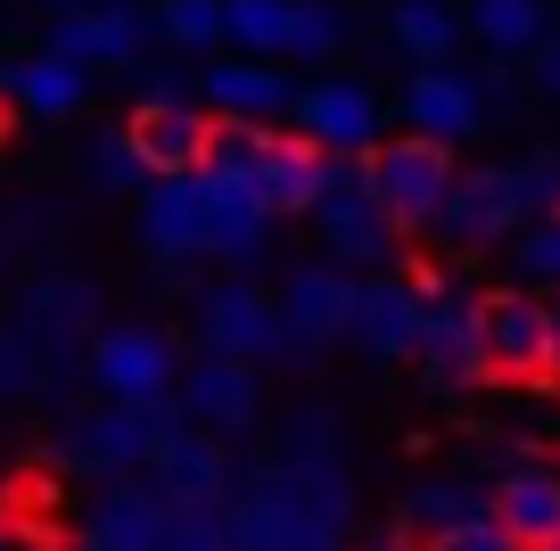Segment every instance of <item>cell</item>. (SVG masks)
<instances>
[{
    "mask_svg": "<svg viewBox=\"0 0 560 551\" xmlns=\"http://www.w3.org/2000/svg\"><path fill=\"white\" fill-rule=\"evenodd\" d=\"M347 338L380 362H404L420 354V289L412 280H354V321Z\"/></svg>",
    "mask_w": 560,
    "mask_h": 551,
    "instance_id": "22",
    "label": "cell"
},
{
    "mask_svg": "<svg viewBox=\"0 0 560 551\" xmlns=\"http://www.w3.org/2000/svg\"><path fill=\"white\" fill-rule=\"evenodd\" d=\"M404 518H412L420 535H454V527H470V518H494V494H478V485H462V478H420L412 494H404Z\"/></svg>",
    "mask_w": 560,
    "mask_h": 551,
    "instance_id": "26",
    "label": "cell"
},
{
    "mask_svg": "<svg viewBox=\"0 0 560 551\" xmlns=\"http://www.w3.org/2000/svg\"><path fill=\"white\" fill-rule=\"evenodd\" d=\"M149 42H165L149 0H91V9H67V17L50 25L42 50L74 58L83 74H140L149 67Z\"/></svg>",
    "mask_w": 560,
    "mask_h": 551,
    "instance_id": "3",
    "label": "cell"
},
{
    "mask_svg": "<svg viewBox=\"0 0 560 551\" xmlns=\"http://www.w3.org/2000/svg\"><path fill=\"white\" fill-rule=\"evenodd\" d=\"M149 478H158V485H165L174 502H231V494H240V469H231L223 436H198L190 420H182V429H174V436L158 445Z\"/></svg>",
    "mask_w": 560,
    "mask_h": 551,
    "instance_id": "21",
    "label": "cell"
},
{
    "mask_svg": "<svg viewBox=\"0 0 560 551\" xmlns=\"http://www.w3.org/2000/svg\"><path fill=\"white\" fill-rule=\"evenodd\" d=\"M470 42H487V58H536L552 34V0H470Z\"/></svg>",
    "mask_w": 560,
    "mask_h": 551,
    "instance_id": "24",
    "label": "cell"
},
{
    "mask_svg": "<svg viewBox=\"0 0 560 551\" xmlns=\"http://www.w3.org/2000/svg\"><path fill=\"white\" fill-rule=\"evenodd\" d=\"M91 321H100V289H91V280L50 272V280H34V289H25L18 329L34 338V354L50 362V387L67 379V362H83V354H91Z\"/></svg>",
    "mask_w": 560,
    "mask_h": 551,
    "instance_id": "7",
    "label": "cell"
},
{
    "mask_svg": "<svg viewBox=\"0 0 560 551\" xmlns=\"http://www.w3.org/2000/svg\"><path fill=\"white\" fill-rule=\"evenodd\" d=\"M462 34H470V25L454 17V0H396V9H387V42H396L412 67H445V58L462 50Z\"/></svg>",
    "mask_w": 560,
    "mask_h": 551,
    "instance_id": "25",
    "label": "cell"
},
{
    "mask_svg": "<svg viewBox=\"0 0 560 551\" xmlns=\"http://www.w3.org/2000/svg\"><path fill=\"white\" fill-rule=\"evenodd\" d=\"M0 107H9V99H0ZM0 132H9V116H0Z\"/></svg>",
    "mask_w": 560,
    "mask_h": 551,
    "instance_id": "39",
    "label": "cell"
},
{
    "mask_svg": "<svg viewBox=\"0 0 560 551\" xmlns=\"http://www.w3.org/2000/svg\"><path fill=\"white\" fill-rule=\"evenodd\" d=\"M429 551H520L494 518H470V527H454V535H429Z\"/></svg>",
    "mask_w": 560,
    "mask_h": 551,
    "instance_id": "34",
    "label": "cell"
},
{
    "mask_svg": "<svg viewBox=\"0 0 560 551\" xmlns=\"http://www.w3.org/2000/svg\"><path fill=\"white\" fill-rule=\"evenodd\" d=\"M190 329H198V354L280 362V296H264L256 280H214V289H198Z\"/></svg>",
    "mask_w": 560,
    "mask_h": 551,
    "instance_id": "6",
    "label": "cell"
},
{
    "mask_svg": "<svg viewBox=\"0 0 560 551\" xmlns=\"http://www.w3.org/2000/svg\"><path fill=\"white\" fill-rule=\"evenodd\" d=\"M363 551H420V543H412V535H404V527H387V535H371Z\"/></svg>",
    "mask_w": 560,
    "mask_h": 551,
    "instance_id": "37",
    "label": "cell"
},
{
    "mask_svg": "<svg viewBox=\"0 0 560 551\" xmlns=\"http://www.w3.org/2000/svg\"><path fill=\"white\" fill-rule=\"evenodd\" d=\"M552 551H560V543H552Z\"/></svg>",
    "mask_w": 560,
    "mask_h": 551,
    "instance_id": "42",
    "label": "cell"
},
{
    "mask_svg": "<svg viewBox=\"0 0 560 551\" xmlns=\"http://www.w3.org/2000/svg\"><path fill=\"white\" fill-rule=\"evenodd\" d=\"M0 551H18V543H0Z\"/></svg>",
    "mask_w": 560,
    "mask_h": 551,
    "instance_id": "41",
    "label": "cell"
},
{
    "mask_svg": "<svg viewBox=\"0 0 560 551\" xmlns=\"http://www.w3.org/2000/svg\"><path fill=\"white\" fill-rule=\"evenodd\" d=\"M420 387L429 396H462V387L487 379V354H478V296L438 280V289H420Z\"/></svg>",
    "mask_w": 560,
    "mask_h": 551,
    "instance_id": "4",
    "label": "cell"
},
{
    "mask_svg": "<svg viewBox=\"0 0 560 551\" xmlns=\"http://www.w3.org/2000/svg\"><path fill=\"white\" fill-rule=\"evenodd\" d=\"M354 181L387 207L396 231H438V214H445V198H454L462 173H454V149L404 132V140H380L371 156H354Z\"/></svg>",
    "mask_w": 560,
    "mask_h": 551,
    "instance_id": "1",
    "label": "cell"
},
{
    "mask_svg": "<svg viewBox=\"0 0 560 551\" xmlns=\"http://www.w3.org/2000/svg\"><path fill=\"white\" fill-rule=\"evenodd\" d=\"M158 34L182 58H223L231 42V0H158Z\"/></svg>",
    "mask_w": 560,
    "mask_h": 551,
    "instance_id": "27",
    "label": "cell"
},
{
    "mask_svg": "<svg viewBox=\"0 0 560 551\" xmlns=\"http://www.w3.org/2000/svg\"><path fill=\"white\" fill-rule=\"evenodd\" d=\"M140 107H190V74L182 67H140Z\"/></svg>",
    "mask_w": 560,
    "mask_h": 551,
    "instance_id": "33",
    "label": "cell"
},
{
    "mask_svg": "<svg viewBox=\"0 0 560 551\" xmlns=\"http://www.w3.org/2000/svg\"><path fill=\"white\" fill-rule=\"evenodd\" d=\"M42 9H58V17H67V9H91V0H42Z\"/></svg>",
    "mask_w": 560,
    "mask_h": 551,
    "instance_id": "38",
    "label": "cell"
},
{
    "mask_svg": "<svg viewBox=\"0 0 560 551\" xmlns=\"http://www.w3.org/2000/svg\"><path fill=\"white\" fill-rule=\"evenodd\" d=\"M380 91L371 83H347V74H322V83L298 91V140H314L322 156H371L380 149Z\"/></svg>",
    "mask_w": 560,
    "mask_h": 551,
    "instance_id": "9",
    "label": "cell"
},
{
    "mask_svg": "<svg viewBox=\"0 0 560 551\" xmlns=\"http://www.w3.org/2000/svg\"><path fill=\"white\" fill-rule=\"evenodd\" d=\"M527 83H536L544 99H560V25H552V34H544V50L527 58Z\"/></svg>",
    "mask_w": 560,
    "mask_h": 551,
    "instance_id": "35",
    "label": "cell"
},
{
    "mask_svg": "<svg viewBox=\"0 0 560 551\" xmlns=\"http://www.w3.org/2000/svg\"><path fill=\"white\" fill-rule=\"evenodd\" d=\"M298 0H231V50L240 58H289Z\"/></svg>",
    "mask_w": 560,
    "mask_h": 551,
    "instance_id": "28",
    "label": "cell"
},
{
    "mask_svg": "<svg viewBox=\"0 0 560 551\" xmlns=\"http://www.w3.org/2000/svg\"><path fill=\"white\" fill-rule=\"evenodd\" d=\"M174 412L190 420L198 436H247L264 412V379L256 362H223V354H198L174 387Z\"/></svg>",
    "mask_w": 560,
    "mask_h": 551,
    "instance_id": "11",
    "label": "cell"
},
{
    "mask_svg": "<svg viewBox=\"0 0 560 551\" xmlns=\"http://www.w3.org/2000/svg\"><path fill=\"white\" fill-rule=\"evenodd\" d=\"M511 263H520V280H536V289H560V214L527 223L520 239H511Z\"/></svg>",
    "mask_w": 560,
    "mask_h": 551,
    "instance_id": "32",
    "label": "cell"
},
{
    "mask_svg": "<svg viewBox=\"0 0 560 551\" xmlns=\"http://www.w3.org/2000/svg\"><path fill=\"white\" fill-rule=\"evenodd\" d=\"M314 231H322V256H338V263H387L396 239H404V231L387 223V207L354 181V165L338 173V190L314 207Z\"/></svg>",
    "mask_w": 560,
    "mask_h": 551,
    "instance_id": "18",
    "label": "cell"
},
{
    "mask_svg": "<svg viewBox=\"0 0 560 551\" xmlns=\"http://www.w3.org/2000/svg\"><path fill=\"white\" fill-rule=\"evenodd\" d=\"M544 338H552V305H536L527 289L478 296V354H487V371H544Z\"/></svg>",
    "mask_w": 560,
    "mask_h": 551,
    "instance_id": "20",
    "label": "cell"
},
{
    "mask_svg": "<svg viewBox=\"0 0 560 551\" xmlns=\"http://www.w3.org/2000/svg\"><path fill=\"white\" fill-rule=\"evenodd\" d=\"M0 396H50V362L34 354L18 321H0Z\"/></svg>",
    "mask_w": 560,
    "mask_h": 551,
    "instance_id": "31",
    "label": "cell"
},
{
    "mask_svg": "<svg viewBox=\"0 0 560 551\" xmlns=\"http://www.w3.org/2000/svg\"><path fill=\"white\" fill-rule=\"evenodd\" d=\"M190 362L174 354V338L149 321H107L83 354V379L100 387V403H132V412H165Z\"/></svg>",
    "mask_w": 560,
    "mask_h": 551,
    "instance_id": "2",
    "label": "cell"
},
{
    "mask_svg": "<svg viewBox=\"0 0 560 551\" xmlns=\"http://www.w3.org/2000/svg\"><path fill=\"white\" fill-rule=\"evenodd\" d=\"M527 223H536V207H527L520 173L487 165V173H462L454 181V198H445V214H438V239L445 247H487V239H520Z\"/></svg>",
    "mask_w": 560,
    "mask_h": 551,
    "instance_id": "10",
    "label": "cell"
},
{
    "mask_svg": "<svg viewBox=\"0 0 560 551\" xmlns=\"http://www.w3.org/2000/svg\"><path fill=\"white\" fill-rule=\"evenodd\" d=\"M198 198H207V256L240 263V272H256L264 256H272V214L256 207V181H240V173H198Z\"/></svg>",
    "mask_w": 560,
    "mask_h": 551,
    "instance_id": "16",
    "label": "cell"
},
{
    "mask_svg": "<svg viewBox=\"0 0 560 551\" xmlns=\"http://www.w3.org/2000/svg\"><path fill=\"white\" fill-rule=\"evenodd\" d=\"M174 518H182V502L165 494L158 478H132V485H107L100 502H91V518H83V543H107V551H174Z\"/></svg>",
    "mask_w": 560,
    "mask_h": 551,
    "instance_id": "15",
    "label": "cell"
},
{
    "mask_svg": "<svg viewBox=\"0 0 560 551\" xmlns=\"http://www.w3.org/2000/svg\"><path fill=\"white\" fill-rule=\"evenodd\" d=\"M494 527L520 551H552L560 543V478L544 461H511L494 478Z\"/></svg>",
    "mask_w": 560,
    "mask_h": 551,
    "instance_id": "23",
    "label": "cell"
},
{
    "mask_svg": "<svg viewBox=\"0 0 560 551\" xmlns=\"http://www.w3.org/2000/svg\"><path fill=\"white\" fill-rule=\"evenodd\" d=\"M83 181H91V198H140V190H149V165L132 156L124 124L91 140V156H83Z\"/></svg>",
    "mask_w": 560,
    "mask_h": 551,
    "instance_id": "29",
    "label": "cell"
},
{
    "mask_svg": "<svg viewBox=\"0 0 560 551\" xmlns=\"http://www.w3.org/2000/svg\"><path fill=\"white\" fill-rule=\"evenodd\" d=\"M198 91L223 124H272V116H298V91L280 58H207L198 67Z\"/></svg>",
    "mask_w": 560,
    "mask_h": 551,
    "instance_id": "13",
    "label": "cell"
},
{
    "mask_svg": "<svg viewBox=\"0 0 560 551\" xmlns=\"http://www.w3.org/2000/svg\"><path fill=\"white\" fill-rule=\"evenodd\" d=\"M132 223H140L149 263H165V272L207 263V198H198V173H190V181H149L140 207H132Z\"/></svg>",
    "mask_w": 560,
    "mask_h": 551,
    "instance_id": "14",
    "label": "cell"
},
{
    "mask_svg": "<svg viewBox=\"0 0 560 551\" xmlns=\"http://www.w3.org/2000/svg\"><path fill=\"white\" fill-rule=\"evenodd\" d=\"M338 173H347V165H330L314 140L280 132V140H272V156L256 165V207L272 214V223H298V214H314L322 198L338 190Z\"/></svg>",
    "mask_w": 560,
    "mask_h": 551,
    "instance_id": "19",
    "label": "cell"
},
{
    "mask_svg": "<svg viewBox=\"0 0 560 551\" xmlns=\"http://www.w3.org/2000/svg\"><path fill=\"white\" fill-rule=\"evenodd\" d=\"M182 429V412L165 403V412H132V403H100V412L67 420V436H58V461L83 469V478H107V469H149L158 461V445Z\"/></svg>",
    "mask_w": 560,
    "mask_h": 551,
    "instance_id": "5",
    "label": "cell"
},
{
    "mask_svg": "<svg viewBox=\"0 0 560 551\" xmlns=\"http://www.w3.org/2000/svg\"><path fill=\"white\" fill-rule=\"evenodd\" d=\"M404 124H412L420 140H438V149H462V140L487 132V99H478V83L462 67H412V83H404Z\"/></svg>",
    "mask_w": 560,
    "mask_h": 551,
    "instance_id": "17",
    "label": "cell"
},
{
    "mask_svg": "<svg viewBox=\"0 0 560 551\" xmlns=\"http://www.w3.org/2000/svg\"><path fill=\"white\" fill-rule=\"evenodd\" d=\"M83 551H107V543H83Z\"/></svg>",
    "mask_w": 560,
    "mask_h": 551,
    "instance_id": "40",
    "label": "cell"
},
{
    "mask_svg": "<svg viewBox=\"0 0 560 551\" xmlns=\"http://www.w3.org/2000/svg\"><path fill=\"white\" fill-rule=\"evenodd\" d=\"M214 132H223V116H207V107H132V116H124V140H132V156L149 165V181H190V173H207Z\"/></svg>",
    "mask_w": 560,
    "mask_h": 551,
    "instance_id": "12",
    "label": "cell"
},
{
    "mask_svg": "<svg viewBox=\"0 0 560 551\" xmlns=\"http://www.w3.org/2000/svg\"><path fill=\"white\" fill-rule=\"evenodd\" d=\"M354 321V280L338 263H305L280 289V362H314L322 345H338Z\"/></svg>",
    "mask_w": 560,
    "mask_h": 551,
    "instance_id": "8",
    "label": "cell"
},
{
    "mask_svg": "<svg viewBox=\"0 0 560 551\" xmlns=\"http://www.w3.org/2000/svg\"><path fill=\"white\" fill-rule=\"evenodd\" d=\"M347 42H354V17L338 9V0H298V25H289V58L322 67V58H347Z\"/></svg>",
    "mask_w": 560,
    "mask_h": 551,
    "instance_id": "30",
    "label": "cell"
},
{
    "mask_svg": "<svg viewBox=\"0 0 560 551\" xmlns=\"http://www.w3.org/2000/svg\"><path fill=\"white\" fill-rule=\"evenodd\" d=\"M544 387L560 396V305H552V338H544Z\"/></svg>",
    "mask_w": 560,
    "mask_h": 551,
    "instance_id": "36",
    "label": "cell"
}]
</instances>
